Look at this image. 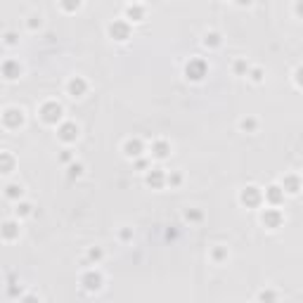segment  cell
<instances>
[{"label": "cell", "mask_w": 303, "mask_h": 303, "mask_svg": "<svg viewBox=\"0 0 303 303\" xmlns=\"http://www.w3.org/2000/svg\"><path fill=\"white\" fill-rule=\"evenodd\" d=\"M14 166H17V161H14V156L10 152H0V173L10 175L14 171Z\"/></svg>", "instance_id": "ac0fdd59"}, {"label": "cell", "mask_w": 303, "mask_h": 303, "mask_svg": "<svg viewBox=\"0 0 303 303\" xmlns=\"http://www.w3.org/2000/svg\"><path fill=\"white\" fill-rule=\"evenodd\" d=\"M24 121H26V116H24L22 107H5L0 114V123L7 130H19L24 126Z\"/></svg>", "instance_id": "3957f363"}, {"label": "cell", "mask_w": 303, "mask_h": 303, "mask_svg": "<svg viewBox=\"0 0 303 303\" xmlns=\"http://www.w3.org/2000/svg\"><path fill=\"white\" fill-rule=\"evenodd\" d=\"M81 5H83V0H59V7H62V12H66V14L78 12Z\"/></svg>", "instance_id": "7402d4cb"}, {"label": "cell", "mask_w": 303, "mask_h": 303, "mask_svg": "<svg viewBox=\"0 0 303 303\" xmlns=\"http://www.w3.org/2000/svg\"><path fill=\"white\" fill-rule=\"evenodd\" d=\"M263 202L268 206H280L284 202V190H282V185H270L265 192H263Z\"/></svg>", "instance_id": "5bb4252c"}, {"label": "cell", "mask_w": 303, "mask_h": 303, "mask_svg": "<svg viewBox=\"0 0 303 303\" xmlns=\"http://www.w3.org/2000/svg\"><path fill=\"white\" fill-rule=\"evenodd\" d=\"M38 116H41V121H43L45 126H59V123L64 121V109H62V104H59V102L48 100V102H43V104H41V109H38Z\"/></svg>", "instance_id": "6da1fadb"}, {"label": "cell", "mask_w": 303, "mask_h": 303, "mask_svg": "<svg viewBox=\"0 0 303 303\" xmlns=\"http://www.w3.org/2000/svg\"><path fill=\"white\" fill-rule=\"evenodd\" d=\"M145 185L152 187V190H161L163 185H166V173H163L161 168H147L145 171Z\"/></svg>", "instance_id": "8fae6325"}, {"label": "cell", "mask_w": 303, "mask_h": 303, "mask_svg": "<svg viewBox=\"0 0 303 303\" xmlns=\"http://www.w3.org/2000/svg\"><path fill=\"white\" fill-rule=\"evenodd\" d=\"M206 76H208V64H206V59H202V57H192L185 64V78L187 81L199 83V81H204Z\"/></svg>", "instance_id": "7a4b0ae2"}, {"label": "cell", "mask_w": 303, "mask_h": 303, "mask_svg": "<svg viewBox=\"0 0 303 303\" xmlns=\"http://www.w3.org/2000/svg\"><path fill=\"white\" fill-rule=\"evenodd\" d=\"M227 247H216V249L211 251V258L216 260V263H223V260H227Z\"/></svg>", "instance_id": "f1b7e54d"}, {"label": "cell", "mask_w": 303, "mask_h": 303, "mask_svg": "<svg viewBox=\"0 0 303 303\" xmlns=\"http://www.w3.org/2000/svg\"><path fill=\"white\" fill-rule=\"evenodd\" d=\"M282 190H284V195H299V190H301L299 175H284L282 178Z\"/></svg>", "instance_id": "e0dca14e"}, {"label": "cell", "mask_w": 303, "mask_h": 303, "mask_svg": "<svg viewBox=\"0 0 303 303\" xmlns=\"http://www.w3.org/2000/svg\"><path fill=\"white\" fill-rule=\"evenodd\" d=\"M180 183H183V175H180V173H166V185H171V187H178Z\"/></svg>", "instance_id": "4dcf8cb0"}, {"label": "cell", "mask_w": 303, "mask_h": 303, "mask_svg": "<svg viewBox=\"0 0 303 303\" xmlns=\"http://www.w3.org/2000/svg\"><path fill=\"white\" fill-rule=\"evenodd\" d=\"M204 218L202 211H195V208H190V211H185V220H190V223H199Z\"/></svg>", "instance_id": "f546056e"}, {"label": "cell", "mask_w": 303, "mask_h": 303, "mask_svg": "<svg viewBox=\"0 0 303 303\" xmlns=\"http://www.w3.org/2000/svg\"><path fill=\"white\" fill-rule=\"evenodd\" d=\"M19 235H22L19 218H17V220H5V223L0 225V237L5 239V242H14V239H19Z\"/></svg>", "instance_id": "7c38bea8"}, {"label": "cell", "mask_w": 303, "mask_h": 303, "mask_svg": "<svg viewBox=\"0 0 303 303\" xmlns=\"http://www.w3.org/2000/svg\"><path fill=\"white\" fill-rule=\"evenodd\" d=\"M133 161H135V168H138V171H142V173H145V171L150 168V161H147V159H142V156L133 159Z\"/></svg>", "instance_id": "1f68e13d"}, {"label": "cell", "mask_w": 303, "mask_h": 303, "mask_svg": "<svg viewBox=\"0 0 303 303\" xmlns=\"http://www.w3.org/2000/svg\"><path fill=\"white\" fill-rule=\"evenodd\" d=\"M0 76H2L5 81H17V78L22 76V64H19V59H5V62L0 64Z\"/></svg>", "instance_id": "30bf717a"}, {"label": "cell", "mask_w": 303, "mask_h": 303, "mask_svg": "<svg viewBox=\"0 0 303 303\" xmlns=\"http://www.w3.org/2000/svg\"><path fill=\"white\" fill-rule=\"evenodd\" d=\"M202 43H204V48H220L223 45V36H220V31H206L204 38H202Z\"/></svg>", "instance_id": "d6986e66"}, {"label": "cell", "mask_w": 303, "mask_h": 303, "mask_svg": "<svg viewBox=\"0 0 303 303\" xmlns=\"http://www.w3.org/2000/svg\"><path fill=\"white\" fill-rule=\"evenodd\" d=\"M251 2H253V0H235V5H237V7H249Z\"/></svg>", "instance_id": "8d00e7d4"}, {"label": "cell", "mask_w": 303, "mask_h": 303, "mask_svg": "<svg viewBox=\"0 0 303 303\" xmlns=\"http://www.w3.org/2000/svg\"><path fill=\"white\" fill-rule=\"evenodd\" d=\"M260 223L268 227V230H277V227L284 223V216H282L280 206H270V208H265V211L260 213Z\"/></svg>", "instance_id": "9c48e42d"}, {"label": "cell", "mask_w": 303, "mask_h": 303, "mask_svg": "<svg viewBox=\"0 0 303 303\" xmlns=\"http://www.w3.org/2000/svg\"><path fill=\"white\" fill-rule=\"evenodd\" d=\"M130 237H133V232H130L128 227H126V230H121V239H123V242H128Z\"/></svg>", "instance_id": "d590c367"}, {"label": "cell", "mask_w": 303, "mask_h": 303, "mask_svg": "<svg viewBox=\"0 0 303 303\" xmlns=\"http://www.w3.org/2000/svg\"><path fill=\"white\" fill-rule=\"evenodd\" d=\"M128 2H140V0H128Z\"/></svg>", "instance_id": "74e56055"}, {"label": "cell", "mask_w": 303, "mask_h": 303, "mask_svg": "<svg viewBox=\"0 0 303 303\" xmlns=\"http://www.w3.org/2000/svg\"><path fill=\"white\" fill-rule=\"evenodd\" d=\"M14 216L17 218H26V216H33V206L29 202H17V208H14Z\"/></svg>", "instance_id": "603a6c76"}, {"label": "cell", "mask_w": 303, "mask_h": 303, "mask_svg": "<svg viewBox=\"0 0 303 303\" xmlns=\"http://www.w3.org/2000/svg\"><path fill=\"white\" fill-rule=\"evenodd\" d=\"M5 197L10 199V202H19L24 197V185L22 183H10L5 187Z\"/></svg>", "instance_id": "ffe728a7"}, {"label": "cell", "mask_w": 303, "mask_h": 303, "mask_svg": "<svg viewBox=\"0 0 303 303\" xmlns=\"http://www.w3.org/2000/svg\"><path fill=\"white\" fill-rule=\"evenodd\" d=\"M239 130H242V133H256V130H258V119H253V116L242 119L239 121Z\"/></svg>", "instance_id": "44dd1931"}, {"label": "cell", "mask_w": 303, "mask_h": 303, "mask_svg": "<svg viewBox=\"0 0 303 303\" xmlns=\"http://www.w3.org/2000/svg\"><path fill=\"white\" fill-rule=\"evenodd\" d=\"M78 135H81V128H78V123H74V121H62V123L57 126V138L62 142H66V145L76 142Z\"/></svg>", "instance_id": "52a82bcc"}, {"label": "cell", "mask_w": 303, "mask_h": 303, "mask_svg": "<svg viewBox=\"0 0 303 303\" xmlns=\"http://www.w3.org/2000/svg\"><path fill=\"white\" fill-rule=\"evenodd\" d=\"M29 29H31V31H36V29H41V17H36V14H33V17H29Z\"/></svg>", "instance_id": "d6a6232c"}, {"label": "cell", "mask_w": 303, "mask_h": 303, "mask_svg": "<svg viewBox=\"0 0 303 303\" xmlns=\"http://www.w3.org/2000/svg\"><path fill=\"white\" fill-rule=\"evenodd\" d=\"M83 171H86V166H83V163L81 161H74V163H69V178H71V180H76V178H81V175H83Z\"/></svg>", "instance_id": "cb8c5ba5"}, {"label": "cell", "mask_w": 303, "mask_h": 303, "mask_svg": "<svg viewBox=\"0 0 303 303\" xmlns=\"http://www.w3.org/2000/svg\"><path fill=\"white\" fill-rule=\"evenodd\" d=\"M2 43L10 45V48L19 45V33H17V31H5V33H2Z\"/></svg>", "instance_id": "484cf974"}, {"label": "cell", "mask_w": 303, "mask_h": 303, "mask_svg": "<svg viewBox=\"0 0 303 303\" xmlns=\"http://www.w3.org/2000/svg\"><path fill=\"white\" fill-rule=\"evenodd\" d=\"M107 33L111 41H116V43H126L130 38V22L126 19H114V22L107 26Z\"/></svg>", "instance_id": "277c9868"}, {"label": "cell", "mask_w": 303, "mask_h": 303, "mask_svg": "<svg viewBox=\"0 0 303 303\" xmlns=\"http://www.w3.org/2000/svg\"><path fill=\"white\" fill-rule=\"evenodd\" d=\"M102 284H104V277H102V272L95 270V268H90L81 275V287L86 289V292H100L102 289Z\"/></svg>", "instance_id": "8992f818"}, {"label": "cell", "mask_w": 303, "mask_h": 303, "mask_svg": "<svg viewBox=\"0 0 303 303\" xmlns=\"http://www.w3.org/2000/svg\"><path fill=\"white\" fill-rule=\"evenodd\" d=\"M232 71H235L237 76H247V71H249V62H247V59H235Z\"/></svg>", "instance_id": "4316f807"}, {"label": "cell", "mask_w": 303, "mask_h": 303, "mask_svg": "<svg viewBox=\"0 0 303 303\" xmlns=\"http://www.w3.org/2000/svg\"><path fill=\"white\" fill-rule=\"evenodd\" d=\"M86 93H88V81L83 76H71V78L66 81V95H69V98L81 100Z\"/></svg>", "instance_id": "ba28073f"}, {"label": "cell", "mask_w": 303, "mask_h": 303, "mask_svg": "<svg viewBox=\"0 0 303 303\" xmlns=\"http://www.w3.org/2000/svg\"><path fill=\"white\" fill-rule=\"evenodd\" d=\"M239 204L247 206V208H258V206L263 204V192H260L258 187L249 185V187H244V190L239 192Z\"/></svg>", "instance_id": "5b68a950"}, {"label": "cell", "mask_w": 303, "mask_h": 303, "mask_svg": "<svg viewBox=\"0 0 303 303\" xmlns=\"http://www.w3.org/2000/svg\"><path fill=\"white\" fill-rule=\"evenodd\" d=\"M71 159H74V154H71V152H69V150H64V152H62V154H59V161H62V163H69V161H71Z\"/></svg>", "instance_id": "836d02e7"}, {"label": "cell", "mask_w": 303, "mask_h": 303, "mask_svg": "<svg viewBox=\"0 0 303 303\" xmlns=\"http://www.w3.org/2000/svg\"><path fill=\"white\" fill-rule=\"evenodd\" d=\"M123 154H126V159H138L145 154V145H142L140 138H128V140L123 142Z\"/></svg>", "instance_id": "4fadbf2b"}, {"label": "cell", "mask_w": 303, "mask_h": 303, "mask_svg": "<svg viewBox=\"0 0 303 303\" xmlns=\"http://www.w3.org/2000/svg\"><path fill=\"white\" fill-rule=\"evenodd\" d=\"M152 156H154L156 161L168 159V156H171V142L168 140H154L152 142Z\"/></svg>", "instance_id": "9a60e30c"}, {"label": "cell", "mask_w": 303, "mask_h": 303, "mask_svg": "<svg viewBox=\"0 0 303 303\" xmlns=\"http://www.w3.org/2000/svg\"><path fill=\"white\" fill-rule=\"evenodd\" d=\"M258 299H260V301H275L277 296H275L272 292H260V294H258Z\"/></svg>", "instance_id": "e575fe53"}, {"label": "cell", "mask_w": 303, "mask_h": 303, "mask_svg": "<svg viewBox=\"0 0 303 303\" xmlns=\"http://www.w3.org/2000/svg\"><path fill=\"white\" fill-rule=\"evenodd\" d=\"M102 258H104V251L100 249V247H93V249H88V260H90V263H95V265H98Z\"/></svg>", "instance_id": "83f0119b"}, {"label": "cell", "mask_w": 303, "mask_h": 303, "mask_svg": "<svg viewBox=\"0 0 303 303\" xmlns=\"http://www.w3.org/2000/svg\"><path fill=\"white\" fill-rule=\"evenodd\" d=\"M247 76H249V78L253 81V83H263V78H265V71H263L260 66H253V69L249 66V71H247Z\"/></svg>", "instance_id": "d4e9b609"}, {"label": "cell", "mask_w": 303, "mask_h": 303, "mask_svg": "<svg viewBox=\"0 0 303 303\" xmlns=\"http://www.w3.org/2000/svg\"><path fill=\"white\" fill-rule=\"evenodd\" d=\"M147 17V10L142 7L140 2H128L126 7V22H145Z\"/></svg>", "instance_id": "2e32d148"}]
</instances>
